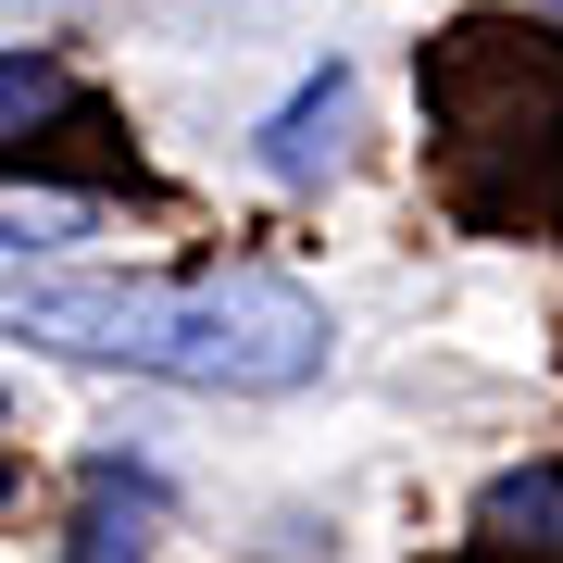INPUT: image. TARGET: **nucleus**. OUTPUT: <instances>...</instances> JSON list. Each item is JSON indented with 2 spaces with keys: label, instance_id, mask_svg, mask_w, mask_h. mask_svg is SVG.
<instances>
[{
  "label": "nucleus",
  "instance_id": "39448f33",
  "mask_svg": "<svg viewBox=\"0 0 563 563\" xmlns=\"http://www.w3.org/2000/svg\"><path fill=\"white\" fill-rule=\"evenodd\" d=\"M488 526H551L563 539V476H501L488 488Z\"/></svg>",
  "mask_w": 563,
  "mask_h": 563
},
{
  "label": "nucleus",
  "instance_id": "423d86ee",
  "mask_svg": "<svg viewBox=\"0 0 563 563\" xmlns=\"http://www.w3.org/2000/svg\"><path fill=\"white\" fill-rule=\"evenodd\" d=\"M51 225H76V201H13L0 188V239H51Z\"/></svg>",
  "mask_w": 563,
  "mask_h": 563
},
{
  "label": "nucleus",
  "instance_id": "20e7f679",
  "mask_svg": "<svg viewBox=\"0 0 563 563\" xmlns=\"http://www.w3.org/2000/svg\"><path fill=\"white\" fill-rule=\"evenodd\" d=\"M63 101V63H38V51H0V139H13V125H38Z\"/></svg>",
  "mask_w": 563,
  "mask_h": 563
},
{
  "label": "nucleus",
  "instance_id": "f257e3e1",
  "mask_svg": "<svg viewBox=\"0 0 563 563\" xmlns=\"http://www.w3.org/2000/svg\"><path fill=\"white\" fill-rule=\"evenodd\" d=\"M0 339L125 363L163 388H225V401H288L325 376V301L288 276H13Z\"/></svg>",
  "mask_w": 563,
  "mask_h": 563
},
{
  "label": "nucleus",
  "instance_id": "7ed1b4c3",
  "mask_svg": "<svg viewBox=\"0 0 563 563\" xmlns=\"http://www.w3.org/2000/svg\"><path fill=\"white\" fill-rule=\"evenodd\" d=\"M339 125H351V76L325 63L301 101L263 125V176H288V188H301V176H325V163H339Z\"/></svg>",
  "mask_w": 563,
  "mask_h": 563
},
{
  "label": "nucleus",
  "instance_id": "f03ea898",
  "mask_svg": "<svg viewBox=\"0 0 563 563\" xmlns=\"http://www.w3.org/2000/svg\"><path fill=\"white\" fill-rule=\"evenodd\" d=\"M151 539H163V488L125 476V463H101L88 501H76V563H151Z\"/></svg>",
  "mask_w": 563,
  "mask_h": 563
},
{
  "label": "nucleus",
  "instance_id": "0eeeda50",
  "mask_svg": "<svg viewBox=\"0 0 563 563\" xmlns=\"http://www.w3.org/2000/svg\"><path fill=\"white\" fill-rule=\"evenodd\" d=\"M0 501H13V463H0Z\"/></svg>",
  "mask_w": 563,
  "mask_h": 563
}]
</instances>
